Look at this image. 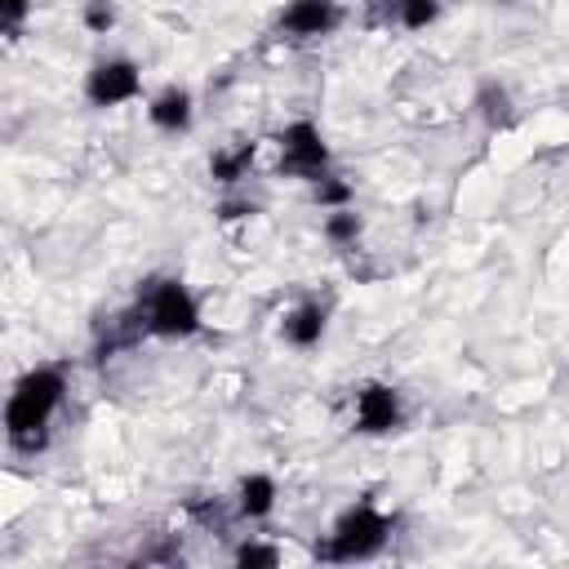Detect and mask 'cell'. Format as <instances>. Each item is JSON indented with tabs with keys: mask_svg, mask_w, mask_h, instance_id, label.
I'll return each mask as SVG.
<instances>
[{
	"mask_svg": "<svg viewBox=\"0 0 569 569\" xmlns=\"http://www.w3.org/2000/svg\"><path fill=\"white\" fill-rule=\"evenodd\" d=\"M62 405H67V369L62 365L27 369L0 405V427H4L9 449L27 453V458L44 453L49 440H53V418H58Z\"/></svg>",
	"mask_w": 569,
	"mask_h": 569,
	"instance_id": "cell-1",
	"label": "cell"
},
{
	"mask_svg": "<svg viewBox=\"0 0 569 569\" xmlns=\"http://www.w3.org/2000/svg\"><path fill=\"white\" fill-rule=\"evenodd\" d=\"M124 316L133 320L138 338H196L204 329L200 298L178 276H151Z\"/></svg>",
	"mask_w": 569,
	"mask_h": 569,
	"instance_id": "cell-2",
	"label": "cell"
},
{
	"mask_svg": "<svg viewBox=\"0 0 569 569\" xmlns=\"http://www.w3.org/2000/svg\"><path fill=\"white\" fill-rule=\"evenodd\" d=\"M396 520L378 507V502H351L338 511V520L329 525V533L316 542V560L325 565H356V560H373L387 542H391Z\"/></svg>",
	"mask_w": 569,
	"mask_h": 569,
	"instance_id": "cell-3",
	"label": "cell"
},
{
	"mask_svg": "<svg viewBox=\"0 0 569 569\" xmlns=\"http://www.w3.org/2000/svg\"><path fill=\"white\" fill-rule=\"evenodd\" d=\"M271 142H276V173L280 178H293V182L311 187L333 169V151L325 142V129L311 116L289 120Z\"/></svg>",
	"mask_w": 569,
	"mask_h": 569,
	"instance_id": "cell-4",
	"label": "cell"
},
{
	"mask_svg": "<svg viewBox=\"0 0 569 569\" xmlns=\"http://www.w3.org/2000/svg\"><path fill=\"white\" fill-rule=\"evenodd\" d=\"M133 98H142V67L129 53H107V58L89 62V71H84V102L89 107L111 111V107H124Z\"/></svg>",
	"mask_w": 569,
	"mask_h": 569,
	"instance_id": "cell-5",
	"label": "cell"
},
{
	"mask_svg": "<svg viewBox=\"0 0 569 569\" xmlns=\"http://www.w3.org/2000/svg\"><path fill=\"white\" fill-rule=\"evenodd\" d=\"M405 418H409L405 396L391 382L369 378V382H360L351 391V431H360V436H391V431L405 427Z\"/></svg>",
	"mask_w": 569,
	"mask_h": 569,
	"instance_id": "cell-6",
	"label": "cell"
},
{
	"mask_svg": "<svg viewBox=\"0 0 569 569\" xmlns=\"http://www.w3.org/2000/svg\"><path fill=\"white\" fill-rule=\"evenodd\" d=\"M347 9L342 0H289L276 18V31L284 40H325L342 27Z\"/></svg>",
	"mask_w": 569,
	"mask_h": 569,
	"instance_id": "cell-7",
	"label": "cell"
},
{
	"mask_svg": "<svg viewBox=\"0 0 569 569\" xmlns=\"http://www.w3.org/2000/svg\"><path fill=\"white\" fill-rule=\"evenodd\" d=\"M325 333H329V307L320 298H302L280 316V338L293 351H316L325 342Z\"/></svg>",
	"mask_w": 569,
	"mask_h": 569,
	"instance_id": "cell-8",
	"label": "cell"
},
{
	"mask_svg": "<svg viewBox=\"0 0 569 569\" xmlns=\"http://www.w3.org/2000/svg\"><path fill=\"white\" fill-rule=\"evenodd\" d=\"M147 120H151V129H160V133H169V138L187 133V129L196 124V98H191V89H187V84H164V89H156V93L147 98Z\"/></svg>",
	"mask_w": 569,
	"mask_h": 569,
	"instance_id": "cell-9",
	"label": "cell"
},
{
	"mask_svg": "<svg viewBox=\"0 0 569 569\" xmlns=\"http://www.w3.org/2000/svg\"><path fill=\"white\" fill-rule=\"evenodd\" d=\"M253 160H258V142L253 138H236V142H227V147H218L209 156V178L218 187H240L249 178Z\"/></svg>",
	"mask_w": 569,
	"mask_h": 569,
	"instance_id": "cell-10",
	"label": "cell"
},
{
	"mask_svg": "<svg viewBox=\"0 0 569 569\" xmlns=\"http://www.w3.org/2000/svg\"><path fill=\"white\" fill-rule=\"evenodd\" d=\"M276 498H280V485H276V476H267V471H249V476H240V485H236V511H240L244 520H267V516L276 511Z\"/></svg>",
	"mask_w": 569,
	"mask_h": 569,
	"instance_id": "cell-11",
	"label": "cell"
},
{
	"mask_svg": "<svg viewBox=\"0 0 569 569\" xmlns=\"http://www.w3.org/2000/svg\"><path fill=\"white\" fill-rule=\"evenodd\" d=\"M382 18L400 31H427L440 22V0H382Z\"/></svg>",
	"mask_w": 569,
	"mask_h": 569,
	"instance_id": "cell-12",
	"label": "cell"
},
{
	"mask_svg": "<svg viewBox=\"0 0 569 569\" xmlns=\"http://www.w3.org/2000/svg\"><path fill=\"white\" fill-rule=\"evenodd\" d=\"M476 107H480V116H485V124H489V129H511V124H516L511 93H507L502 84H493V80H485V84H480Z\"/></svg>",
	"mask_w": 569,
	"mask_h": 569,
	"instance_id": "cell-13",
	"label": "cell"
},
{
	"mask_svg": "<svg viewBox=\"0 0 569 569\" xmlns=\"http://www.w3.org/2000/svg\"><path fill=\"white\" fill-rule=\"evenodd\" d=\"M320 231H325V240H329V244L347 249V244H356V240H360V231H365V218H360L351 204H342V209H325V222H320Z\"/></svg>",
	"mask_w": 569,
	"mask_h": 569,
	"instance_id": "cell-14",
	"label": "cell"
},
{
	"mask_svg": "<svg viewBox=\"0 0 569 569\" xmlns=\"http://www.w3.org/2000/svg\"><path fill=\"white\" fill-rule=\"evenodd\" d=\"M311 200H316L320 209H342V204L356 200V191H351V182H347L338 169H329L320 182H311Z\"/></svg>",
	"mask_w": 569,
	"mask_h": 569,
	"instance_id": "cell-15",
	"label": "cell"
},
{
	"mask_svg": "<svg viewBox=\"0 0 569 569\" xmlns=\"http://www.w3.org/2000/svg\"><path fill=\"white\" fill-rule=\"evenodd\" d=\"M231 560H236L240 569H276V565H280V551H276L271 542L249 538V542H240V547L231 551Z\"/></svg>",
	"mask_w": 569,
	"mask_h": 569,
	"instance_id": "cell-16",
	"label": "cell"
},
{
	"mask_svg": "<svg viewBox=\"0 0 569 569\" xmlns=\"http://www.w3.org/2000/svg\"><path fill=\"white\" fill-rule=\"evenodd\" d=\"M80 22H84V31H93V36H107V31L120 22V13H116V4H111V0H84V9H80Z\"/></svg>",
	"mask_w": 569,
	"mask_h": 569,
	"instance_id": "cell-17",
	"label": "cell"
},
{
	"mask_svg": "<svg viewBox=\"0 0 569 569\" xmlns=\"http://www.w3.org/2000/svg\"><path fill=\"white\" fill-rule=\"evenodd\" d=\"M31 9H36V0H0V40H13L27 27Z\"/></svg>",
	"mask_w": 569,
	"mask_h": 569,
	"instance_id": "cell-18",
	"label": "cell"
},
{
	"mask_svg": "<svg viewBox=\"0 0 569 569\" xmlns=\"http://www.w3.org/2000/svg\"><path fill=\"white\" fill-rule=\"evenodd\" d=\"M258 204L253 200H222L218 204V222H240V218H253Z\"/></svg>",
	"mask_w": 569,
	"mask_h": 569,
	"instance_id": "cell-19",
	"label": "cell"
},
{
	"mask_svg": "<svg viewBox=\"0 0 569 569\" xmlns=\"http://www.w3.org/2000/svg\"><path fill=\"white\" fill-rule=\"evenodd\" d=\"M498 4H516V0H498Z\"/></svg>",
	"mask_w": 569,
	"mask_h": 569,
	"instance_id": "cell-20",
	"label": "cell"
}]
</instances>
